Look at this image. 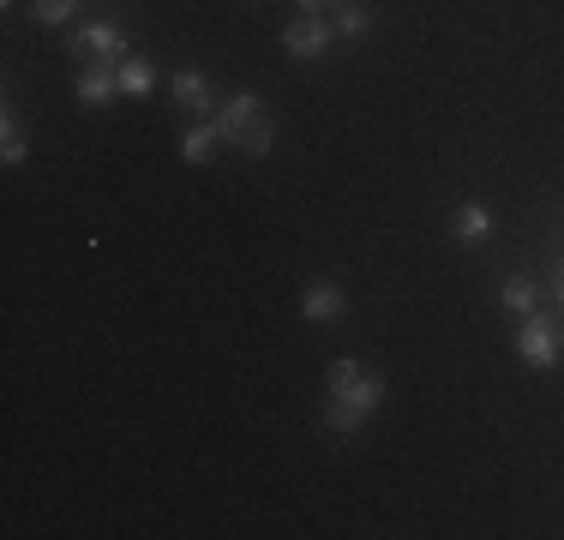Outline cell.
<instances>
[{
    "label": "cell",
    "instance_id": "cell-15",
    "mask_svg": "<svg viewBox=\"0 0 564 540\" xmlns=\"http://www.w3.org/2000/svg\"><path fill=\"white\" fill-rule=\"evenodd\" d=\"M367 31V12L360 7H337V36H360Z\"/></svg>",
    "mask_w": 564,
    "mask_h": 540
},
{
    "label": "cell",
    "instance_id": "cell-10",
    "mask_svg": "<svg viewBox=\"0 0 564 540\" xmlns=\"http://www.w3.org/2000/svg\"><path fill=\"white\" fill-rule=\"evenodd\" d=\"M223 144V132H217V120H210V127H193L181 139V162H210V151H217Z\"/></svg>",
    "mask_w": 564,
    "mask_h": 540
},
{
    "label": "cell",
    "instance_id": "cell-1",
    "mask_svg": "<svg viewBox=\"0 0 564 540\" xmlns=\"http://www.w3.org/2000/svg\"><path fill=\"white\" fill-rule=\"evenodd\" d=\"M330 409H325V426L337 432V439H348L360 421H367L372 409L384 402V378L372 372V367H360V360H337L330 367Z\"/></svg>",
    "mask_w": 564,
    "mask_h": 540
},
{
    "label": "cell",
    "instance_id": "cell-6",
    "mask_svg": "<svg viewBox=\"0 0 564 540\" xmlns=\"http://www.w3.org/2000/svg\"><path fill=\"white\" fill-rule=\"evenodd\" d=\"M73 48H78V61H85V54L90 61H127V36H120L115 24H85Z\"/></svg>",
    "mask_w": 564,
    "mask_h": 540
},
{
    "label": "cell",
    "instance_id": "cell-2",
    "mask_svg": "<svg viewBox=\"0 0 564 540\" xmlns=\"http://www.w3.org/2000/svg\"><path fill=\"white\" fill-rule=\"evenodd\" d=\"M217 132H223V144H240L247 156H271V144H276V127L259 115V97H252V90H240V97L223 108Z\"/></svg>",
    "mask_w": 564,
    "mask_h": 540
},
{
    "label": "cell",
    "instance_id": "cell-5",
    "mask_svg": "<svg viewBox=\"0 0 564 540\" xmlns=\"http://www.w3.org/2000/svg\"><path fill=\"white\" fill-rule=\"evenodd\" d=\"M115 90H120V61H90L78 73V102L102 108V102H115Z\"/></svg>",
    "mask_w": 564,
    "mask_h": 540
},
{
    "label": "cell",
    "instance_id": "cell-14",
    "mask_svg": "<svg viewBox=\"0 0 564 540\" xmlns=\"http://www.w3.org/2000/svg\"><path fill=\"white\" fill-rule=\"evenodd\" d=\"M31 7H36V19H43V24H66L78 0H31Z\"/></svg>",
    "mask_w": 564,
    "mask_h": 540
},
{
    "label": "cell",
    "instance_id": "cell-4",
    "mask_svg": "<svg viewBox=\"0 0 564 540\" xmlns=\"http://www.w3.org/2000/svg\"><path fill=\"white\" fill-rule=\"evenodd\" d=\"M282 48H289L294 61H313V54L330 48V24L318 19V12H306V19H294L289 31H282Z\"/></svg>",
    "mask_w": 564,
    "mask_h": 540
},
{
    "label": "cell",
    "instance_id": "cell-8",
    "mask_svg": "<svg viewBox=\"0 0 564 540\" xmlns=\"http://www.w3.org/2000/svg\"><path fill=\"white\" fill-rule=\"evenodd\" d=\"M24 151H31V139H24V120H19V108H0V156H7V169H19Z\"/></svg>",
    "mask_w": 564,
    "mask_h": 540
},
{
    "label": "cell",
    "instance_id": "cell-7",
    "mask_svg": "<svg viewBox=\"0 0 564 540\" xmlns=\"http://www.w3.org/2000/svg\"><path fill=\"white\" fill-rule=\"evenodd\" d=\"M301 313L313 318V324H330L343 313V289L337 282H306V301H301Z\"/></svg>",
    "mask_w": 564,
    "mask_h": 540
},
{
    "label": "cell",
    "instance_id": "cell-11",
    "mask_svg": "<svg viewBox=\"0 0 564 540\" xmlns=\"http://www.w3.org/2000/svg\"><path fill=\"white\" fill-rule=\"evenodd\" d=\"M487 228H492V216L480 210V205H463V210H456V240H468V247H475V240H487Z\"/></svg>",
    "mask_w": 564,
    "mask_h": 540
},
{
    "label": "cell",
    "instance_id": "cell-16",
    "mask_svg": "<svg viewBox=\"0 0 564 540\" xmlns=\"http://www.w3.org/2000/svg\"><path fill=\"white\" fill-rule=\"evenodd\" d=\"M325 7H348V0H301V12H325Z\"/></svg>",
    "mask_w": 564,
    "mask_h": 540
},
{
    "label": "cell",
    "instance_id": "cell-17",
    "mask_svg": "<svg viewBox=\"0 0 564 540\" xmlns=\"http://www.w3.org/2000/svg\"><path fill=\"white\" fill-rule=\"evenodd\" d=\"M553 282H558V289H553V294H558V301H564V259H558V277H553Z\"/></svg>",
    "mask_w": 564,
    "mask_h": 540
},
{
    "label": "cell",
    "instance_id": "cell-9",
    "mask_svg": "<svg viewBox=\"0 0 564 540\" xmlns=\"http://www.w3.org/2000/svg\"><path fill=\"white\" fill-rule=\"evenodd\" d=\"M174 102H181L186 115H210V78L205 73H181L174 78Z\"/></svg>",
    "mask_w": 564,
    "mask_h": 540
},
{
    "label": "cell",
    "instance_id": "cell-12",
    "mask_svg": "<svg viewBox=\"0 0 564 540\" xmlns=\"http://www.w3.org/2000/svg\"><path fill=\"white\" fill-rule=\"evenodd\" d=\"M499 301H505V313H534V282L529 277H505Z\"/></svg>",
    "mask_w": 564,
    "mask_h": 540
},
{
    "label": "cell",
    "instance_id": "cell-3",
    "mask_svg": "<svg viewBox=\"0 0 564 540\" xmlns=\"http://www.w3.org/2000/svg\"><path fill=\"white\" fill-rule=\"evenodd\" d=\"M517 355L529 360V367H553L558 360V324L546 313H529V324L517 331Z\"/></svg>",
    "mask_w": 564,
    "mask_h": 540
},
{
    "label": "cell",
    "instance_id": "cell-13",
    "mask_svg": "<svg viewBox=\"0 0 564 540\" xmlns=\"http://www.w3.org/2000/svg\"><path fill=\"white\" fill-rule=\"evenodd\" d=\"M151 85H156V73L144 61H120V90L127 97H151Z\"/></svg>",
    "mask_w": 564,
    "mask_h": 540
}]
</instances>
